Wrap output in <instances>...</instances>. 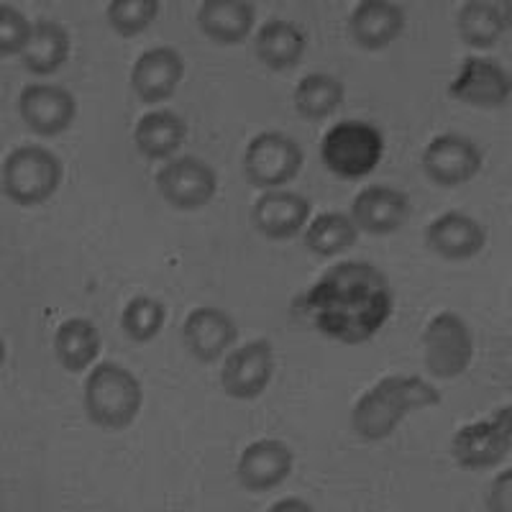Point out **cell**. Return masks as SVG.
<instances>
[{
    "mask_svg": "<svg viewBox=\"0 0 512 512\" xmlns=\"http://www.w3.org/2000/svg\"><path fill=\"white\" fill-rule=\"evenodd\" d=\"M292 461H295V456L285 443L274 441V438H262V441L244 448L236 477L249 492H269L290 477Z\"/></svg>",
    "mask_w": 512,
    "mask_h": 512,
    "instance_id": "2e32d148",
    "label": "cell"
},
{
    "mask_svg": "<svg viewBox=\"0 0 512 512\" xmlns=\"http://www.w3.org/2000/svg\"><path fill=\"white\" fill-rule=\"evenodd\" d=\"M410 218V200L395 187H364L351 203V221L369 236H390Z\"/></svg>",
    "mask_w": 512,
    "mask_h": 512,
    "instance_id": "4fadbf2b",
    "label": "cell"
},
{
    "mask_svg": "<svg viewBox=\"0 0 512 512\" xmlns=\"http://www.w3.org/2000/svg\"><path fill=\"white\" fill-rule=\"evenodd\" d=\"M510 469L500 474L489 492V510H510Z\"/></svg>",
    "mask_w": 512,
    "mask_h": 512,
    "instance_id": "1f68e13d",
    "label": "cell"
},
{
    "mask_svg": "<svg viewBox=\"0 0 512 512\" xmlns=\"http://www.w3.org/2000/svg\"><path fill=\"white\" fill-rule=\"evenodd\" d=\"M425 241L448 262H466L484 249L487 231L472 216L459 213V210H448L425 228Z\"/></svg>",
    "mask_w": 512,
    "mask_h": 512,
    "instance_id": "ac0fdd59",
    "label": "cell"
},
{
    "mask_svg": "<svg viewBox=\"0 0 512 512\" xmlns=\"http://www.w3.org/2000/svg\"><path fill=\"white\" fill-rule=\"evenodd\" d=\"M182 338L192 356L203 364L221 359L239 338L231 315L218 308H195L182 326Z\"/></svg>",
    "mask_w": 512,
    "mask_h": 512,
    "instance_id": "e0dca14e",
    "label": "cell"
},
{
    "mask_svg": "<svg viewBox=\"0 0 512 512\" xmlns=\"http://www.w3.org/2000/svg\"><path fill=\"white\" fill-rule=\"evenodd\" d=\"M254 6L246 0H205L198 11V26L210 41L241 44L254 31Z\"/></svg>",
    "mask_w": 512,
    "mask_h": 512,
    "instance_id": "44dd1931",
    "label": "cell"
},
{
    "mask_svg": "<svg viewBox=\"0 0 512 512\" xmlns=\"http://www.w3.org/2000/svg\"><path fill=\"white\" fill-rule=\"evenodd\" d=\"M292 100H295L300 116L308 118V121H323L344 103V82L336 80L333 75L315 72V75H308L297 82Z\"/></svg>",
    "mask_w": 512,
    "mask_h": 512,
    "instance_id": "4316f807",
    "label": "cell"
},
{
    "mask_svg": "<svg viewBox=\"0 0 512 512\" xmlns=\"http://www.w3.org/2000/svg\"><path fill=\"white\" fill-rule=\"evenodd\" d=\"M54 354L67 372H85L100 354L98 328L88 318L64 320L54 333Z\"/></svg>",
    "mask_w": 512,
    "mask_h": 512,
    "instance_id": "cb8c5ba5",
    "label": "cell"
},
{
    "mask_svg": "<svg viewBox=\"0 0 512 512\" xmlns=\"http://www.w3.org/2000/svg\"><path fill=\"white\" fill-rule=\"evenodd\" d=\"M164 320H167L164 305L159 303V300H154V297L139 295L123 308L121 326L131 341L146 344V341H152L154 336H159V331L164 328Z\"/></svg>",
    "mask_w": 512,
    "mask_h": 512,
    "instance_id": "f1b7e54d",
    "label": "cell"
},
{
    "mask_svg": "<svg viewBox=\"0 0 512 512\" xmlns=\"http://www.w3.org/2000/svg\"><path fill=\"white\" fill-rule=\"evenodd\" d=\"M303 162L305 154L295 139L282 131H264L246 146L244 172L251 185L269 190L295 180Z\"/></svg>",
    "mask_w": 512,
    "mask_h": 512,
    "instance_id": "52a82bcc",
    "label": "cell"
},
{
    "mask_svg": "<svg viewBox=\"0 0 512 512\" xmlns=\"http://www.w3.org/2000/svg\"><path fill=\"white\" fill-rule=\"evenodd\" d=\"M272 510L274 512H277V510H310V507L305 505L303 500H282V502H277Z\"/></svg>",
    "mask_w": 512,
    "mask_h": 512,
    "instance_id": "d6a6232c",
    "label": "cell"
},
{
    "mask_svg": "<svg viewBox=\"0 0 512 512\" xmlns=\"http://www.w3.org/2000/svg\"><path fill=\"white\" fill-rule=\"evenodd\" d=\"M441 392L420 377H384L364 392L351 410V425L364 441H384L397 431L410 410L436 408Z\"/></svg>",
    "mask_w": 512,
    "mask_h": 512,
    "instance_id": "7a4b0ae2",
    "label": "cell"
},
{
    "mask_svg": "<svg viewBox=\"0 0 512 512\" xmlns=\"http://www.w3.org/2000/svg\"><path fill=\"white\" fill-rule=\"evenodd\" d=\"M310 326L341 344H364L392 313V287L369 262H341L328 269L295 303Z\"/></svg>",
    "mask_w": 512,
    "mask_h": 512,
    "instance_id": "6da1fadb",
    "label": "cell"
},
{
    "mask_svg": "<svg viewBox=\"0 0 512 512\" xmlns=\"http://www.w3.org/2000/svg\"><path fill=\"white\" fill-rule=\"evenodd\" d=\"M144 402V392L134 374L121 364L103 361L85 379L88 418L105 431H123L134 423Z\"/></svg>",
    "mask_w": 512,
    "mask_h": 512,
    "instance_id": "3957f363",
    "label": "cell"
},
{
    "mask_svg": "<svg viewBox=\"0 0 512 512\" xmlns=\"http://www.w3.org/2000/svg\"><path fill=\"white\" fill-rule=\"evenodd\" d=\"M182 77H185V62H182L177 49H146L134 62V70H131V90H134L141 103H162V100L172 98Z\"/></svg>",
    "mask_w": 512,
    "mask_h": 512,
    "instance_id": "9a60e30c",
    "label": "cell"
},
{
    "mask_svg": "<svg viewBox=\"0 0 512 512\" xmlns=\"http://www.w3.org/2000/svg\"><path fill=\"white\" fill-rule=\"evenodd\" d=\"M510 26V18L495 3H482V0H469L464 3L456 16V29L464 44L474 49L495 47L502 34Z\"/></svg>",
    "mask_w": 512,
    "mask_h": 512,
    "instance_id": "d4e9b609",
    "label": "cell"
},
{
    "mask_svg": "<svg viewBox=\"0 0 512 512\" xmlns=\"http://www.w3.org/2000/svg\"><path fill=\"white\" fill-rule=\"evenodd\" d=\"M512 446V410L510 405L495 413V418L464 425L451 441L456 464L464 469H492L502 464Z\"/></svg>",
    "mask_w": 512,
    "mask_h": 512,
    "instance_id": "ba28073f",
    "label": "cell"
},
{
    "mask_svg": "<svg viewBox=\"0 0 512 512\" xmlns=\"http://www.w3.org/2000/svg\"><path fill=\"white\" fill-rule=\"evenodd\" d=\"M70 57V34L57 21H39L34 24L29 47L21 54L24 67L34 75H52Z\"/></svg>",
    "mask_w": 512,
    "mask_h": 512,
    "instance_id": "484cf974",
    "label": "cell"
},
{
    "mask_svg": "<svg viewBox=\"0 0 512 512\" xmlns=\"http://www.w3.org/2000/svg\"><path fill=\"white\" fill-rule=\"evenodd\" d=\"M351 39L367 52L390 47L405 31V11L387 0H364L349 18Z\"/></svg>",
    "mask_w": 512,
    "mask_h": 512,
    "instance_id": "ffe728a7",
    "label": "cell"
},
{
    "mask_svg": "<svg viewBox=\"0 0 512 512\" xmlns=\"http://www.w3.org/2000/svg\"><path fill=\"white\" fill-rule=\"evenodd\" d=\"M187 126L177 113L154 111L141 116L134 131V144L146 159H167L185 144Z\"/></svg>",
    "mask_w": 512,
    "mask_h": 512,
    "instance_id": "603a6c76",
    "label": "cell"
},
{
    "mask_svg": "<svg viewBox=\"0 0 512 512\" xmlns=\"http://www.w3.org/2000/svg\"><path fill=\"white\" fill-rule=\"evenodd\" d=\"M510 75L492 59L466 57L448 95L477 108H502L510 100Z\"/></svg>",
    "mask_w": 512,
    "mask_h": 512,
    "instance_id": "7c38bea8",
    "label": "cell"
},
{
    "mask_svg": "<svg viewBox=\"0 0 512 512\" xmlns=\"http://www.w3.org/2000/svg\"><path fill=\"white\" fill-rule=\"evenodd\" d=\"M423 354L433 377H461L474 359V338L464 318L451 310L433 315L423 333Z\"/></svg>",
    "mask_w": 512,
    "mask_h": 512,
    "instance_id": "8992f818",
    "label": "cell"
},
{
    "mask_svg": "<svg viewBox=\"0 0 512 512\" xmlns=\"http://www.w3.org/2000/svg\"><path fill=\"white\" fill-rule=\"evenodd\" d=\"M482 169V152L461 134H441L425 146L423 172L441 187H456L474 180Z\"/></svg>",
    "mask_w": 512,
    "mask_h": 512,
    "instance_id": "30bf717a",
    "label": "cell"
},
{
    "mask_svg": "<svg viewBox=\"0 0 512 512\" xmlns=\"http://www.w3.org/2000/svg\"><path fill=\"white\" fill-rule=\"evenodd\" d=\"M34 26L29 24V18L18 8L3 3L0 6V54L11 57V54H24L29 47Z\"/></svg>",
    "mask_w": 512,
    "mask_h": 512,
    "instance_id": "4dcf8cb0",
    "label": "cell"
},
{
    "mask_svg": "<svg viewBox=\"0 0 512 512\" xmlns=\"http://www.w3.org/2000/svg\"><path fill=\"white\" fill-rule=\"evenodd\" d=\"M384 136L377 126L364 121H338L320 141V157L338 180L356 182L372 175L382 162Z\"/></svg>",
    "mask_w": 512,
    "mask_h": 512,
    "instance_id": "277c9868",
    "label": "cell"
},
{
    "mask_svg": "<svg viewBox=\"0 0 512 512\" xmlns=\"http://www.w3.org/2000/svg\"><path fill=\"white\" fill-rule=\"evenodd\" d=\"M18 111L34 134L59 136L75 121L77 103L59 85H29L18 98Z\"/></svg>",
    "mask_w": 512,
    "mask_h": 512,
    "instance_id": "5bb4252c",
    "label": "cell"
},
{
    "mask_svg": "<svg viewBox=\"0 0 512 512\" xmlns=\"http://www.w3.org/2000/svg\"><path fill=\"white\" fill-rule=\"evenodd\" d=\"M62 162L44 146H18L3 162V192L18 205H39L62 185Z\"/></svg>",
    "mask_w": 512,
    "mask_h": 512,
    "instance_id": "5b68a950",
    "label": "cell"
},
{
    "mask_svg": "<svg viewBox=\"0 0 512 512\" xmlns=\"http://www.w3.org/2000/svg\"><path fill=\"white\" fill-rule=\"evenodd\" d=\"M254 52L264 67L274 72H285L303 59L305 34L300 31V26L290 24V21L272 18L256 31Z\"/></svg>",
    "mask_w": 512,
    "mask_h": 512,
    "instance_id": "7402d4cb",
    "label": "cell"
},
{
    "mask_svg": "<svg viewBox=\"0 0 512 512\" xmlns=\"http://www.w3.org/2000/svg\"><path fill=\"white\" fill-rule=\"evenodd\" d=\"M310 218V200L297 192H267L251 208V223L272 241L295 239Z\"/></svg>",
    "mask_w": 512,
    "mask_h": 512,
    "instance_id": "d6986e66",
    "label": "cell"
},
{
    "mask_svg": "<svg viewBox=\"0 0 512 512\" xmlns=\"http://www.w3.org/2000/svg\"><path fill=\"white\" fill-rule=\"evenodd\" d=\"M157 190L172 208L198 210L213 200L218 175L198 157H177L157 172Z\"/></svg>",
    "mask_w": 512,
    "mask_h": 512,
    "instance_id": "9c48e42d",
    "label": "cell"
},
{
    "mask_svg": "<svg viewBox=\"0 0 512 512\" xmlns=\"http://www.w3.org/2000/svg\"><path fill=\"white\" fill-rule=\"evenodd\" d=\"M359 228L344 213H320L305 231V246L318 256H338L356 244Z\"/></svg>",
    "mask_w": 512,
    "mask_h": 512,
    "instance_id": "83f0119b",
    "label": "cell"
},
{
    "mask_svg": "<svg viewBox=\"0 0 512 512\" xmlns=\"http://www.w3.org/2000/svg\"><path fill=\"white\" fill-rule=\"evenodd\" d=\"M159 16L157 0H113L108 6V24L121 36H136Z\"/></svg>",
    "mask_w": 512,
    "mask_h": 512,
    "instance_id": "f546056e",
    "label": "cell"
},
{
    "mask_svg": "<svg viewBox=\"0 0 512 512\" xmlns=\"http://www.w3.org/2000/svg\"><path fill=\"white\" fill-rule=\"evenodd\" d=\"M274 374V346L267 338H256L241 346L226 359L221 369V384L226 395L236 400H254L267 390Z\"/></svg>",
    "mask_w": 512,
    "mask_h": 512,
    "instance_id": "8fae6325",
    "label": "cell"
}]
</instances>
